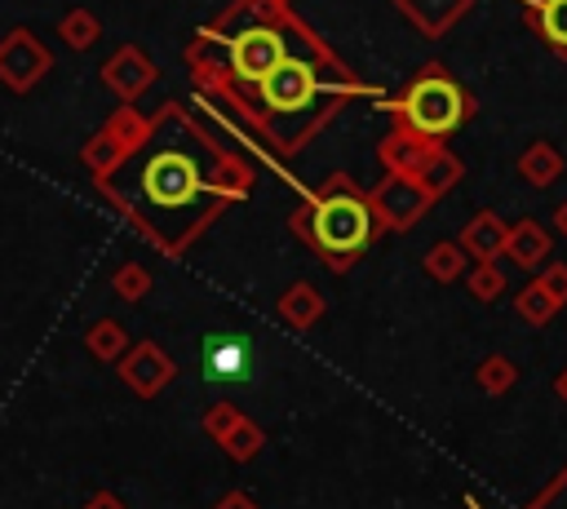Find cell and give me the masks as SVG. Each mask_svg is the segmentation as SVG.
Wrapping results in <instances>:
<instances>
[{
  "mask_svg": "<svg viewBox=\"0 0 567 509\" xmlns=\"http://www.w3.org/2000/svg\"><path fill=\"white\" fill-rule=\"evenodd\" d=\"M474 385H478L483 394L501 398V394H509V389L518 385V363H514L509 354H487V359H478V367H474Z\"/></svg>",
  "mask_w": 567,
  "mask_h": 509,
  "instance_id": "22",
  "label": "cell"
},
{
  "mask_svg": "<svg viewBox=\"0 0 567 509\" xmlns=\"http://www.w3.org/2000/svg\"><path fill=\"white\" fill-rule=\"evenodd\" d=\"M554 226H558V235L567 239V199H563V204L554 208Z\"/></svg>",
  "mask_w": 567,
  "mask_h": 509,
  "instance_id": "30",
  "label": "cell"
},
{
  "mask_svg": "<svg viewBox=\"0 0 567 509\" xmlns=\"http://www.w3.org/2000/svg\"><path fill=\"white\" fill-rule=\"evenodd\" d=\"M58 35H62V44H66V49L84 53V49H93V44L102 40V22H97V13H93V9L75 4V9H66V13L58 18Z\"/></svg>",
  "mask_w": 567,
  "mask_h": 509,
  "instance_id": "20",
  "label": "cell"
},
{
  "mask_svg": "<svg viewBox=\"0 0 567 509\" xmlns=\"http://www.w3.org/2000/svg\"><path fill=\"white\" fill-rule=\"evenodd\" d=\"M142 128H146V115H142L133 102H120V111H111L106 124H102V128L84 142V150H80V164L89 168V177L111 173V168L137 146Z\"/></svg>",
  "mask_w": 567,
  "mask_h": 509,
  "instance_id": "5",
  "label": "cell"
},
{
  "mask_svg": "<svg viewBox=\"0 0 567 509\" xmlns=\"http://www.w3.org/2000/svg\"><path fill=\"white\" fill-rule=\"evenodd\" d=\"M84 350H89L97 363H115V359L128 350L124 323H115V319H93V323L84 328Z\"/></svg>",
  "mask_w": 567,
  "mask_h": 509,
  "instance_id": "21",
  "label": "cell"
},
{
  "mask_svg": "<svg viewBox=\"0 0 567 509\" xmlns=\"http://www.w3.org/2000/svg\"><path fill=\"white\" fill-rule=\"evenodd\" d=\"M213 509H261V505H257V500H252L244 487H230V491H226V496H221Z\"/></svg>",
  "mask_w": 567,
  "mask_h": 509,
  "instance_id": "28",
  "label": "cell"
},
{
  "mask_svg": "<svg viewBox=\"0 0 567 509\" xmlns=\"http://www.w3.org/2000/svg\"><path fill=\"white\" fill-rule=\"evenodd\" d=\"M412 177H416V181H421V186H425L434 199H443L452 186H461L465 164H461V155H452V150H447V142H439V146L425 155V164H421Z\"/></svg>",
  "mask_w": 567,
  "mask_h": 509,
  "instance_id": "17",
  "label": "cell"
},
{
  "mask_svg": "<svg viewBox=\"0 0 567 509\" xmlns=\"http://www.w3.org/2000/svg\"><path fill=\"white\" fill-rule=\"evenodd\" d=\"M505 235H509V221H505L501 212L483 208V212H474V217L461 226L456 243L470 252V261H501V257H505Z\"/></svg>",
  "mask_w": 567,
  "mask_h": 509,
  "instance_id": "11",
  "label": "cell"
},
{
  "mask_svg": "<svg viewBox=\"0 0 567 509\" xmlns=\"http://www.w3.org/2000/svg\"><path fill=\"white\" fill-rule=\"evenodd\" d=\"M425 40H443L470 9H474V0H390Z\"/></svg>",
  "mask_w": 567,
  "mask_h": 509,
  "instance_id": "10",
  "label": "cell"
},
{
  "mask_svg": "<svg viewBox=\"0 0 567 509\" xmlns=\"http://www.w3.org/2000/svg\"><path fill=\"white\" fill-rule=\"evenodd\" d=\"M111 288H115L120 301H142V297L151 292V270H146L142 261H124V266H115Z\"/></svg>",
  "mask_w": 567,
  "mask_h": 509,
  "instance_id": "25",
  "label": "cell"
},
{
  "mask_svg": "<svg viewBox=\"0 0 567 509\" xmlns=\"http://www.w3.org/2000/svg\"><path fill=\"white\" fill-rule=\"evenodd\" d=\"M377 106L390 111L394 128L425 137V142H447L452 133H461L478 115L474 93L443 62H425L394 97H381Z\"/></svg>",
  "mask_w": 567,
  "mask_h": 509,
  "instance_id": "3",
  "label": "cell"
},
{
  "mask_svg": "<svg viewBox=\"0 0 567 509\" xmlns=\"http://www.w3.org/2000/svg\"><path fill=\"white\" fill-rule=\"evenodd\" d=\"M518 4L527 18V31H536V40L558 62H567V0H518Z\"/></svg>",
  "mask_w": 567,
  "mask_h": 509,
  "instance_id": "12",
  "label": "cell"
},
{
  "mask_svg": "<svg viewBox=\"0 0 567 509\" xmlns=\"http://www.w3.org/2000/svg\"><path fill=\"white\" fill-rule=\"evenodd\" d=\"M155 80H159V66H155V58H151L142 44H120V49L102 62V84H106L120 102H137Z\"/></svg>",
  "mask_w": 567,
  "mask_h": 509,
  "instance_id": "9",
  "label": "cell"
},
{
  "mask_svg": "<svg viewBox=\"0 0 567 509\" xmlns=\"http://www.w3.org/2000/svg\"><path fill=\"white\" fill-rule=\"evenodd\" d=\"M421 270H425L434 283H456V279H465V270H470V252H465L456 239H434V243L425 248V257H421Z\"/></svg>",
  "mask_w": 567,
  "mask_h": 509,
  "instance_id": "18",
  "label": "cell"
},
{
  "mask_svg": "<svg viewBox=\"0 0 567 509\" xmlns=\"http://www.w3.org/2000/svg\"><path fill=\"white\" fill-rule=\"evenodd\" d=\"M217 447L226 451V460H235V465H248L252 456H261V447H266V429L252 420V416H239L221 438H217Z\"/></svg>",
  "mask_w": 567,
  "mask_h": 509,
  "instance_id": "19",
  "label": "cell"
},
{
  "mask_svg": "<svg viewBox=\"0 0 567 509\" xmlns=\"http://www.w3.org/2000/svg\"><path fill=\"white\" fill-rule=\"evenodd\" d=\"M434 146H439V142H425V137H412V133H403V128H390V133L377 142V159H381L385 173H416Z\"/></svg>",
  "mask_w": 567,
  "mask_h": 509,
  "instance_id": "15",
  "label": "cell"
},
{
  "mask_svg": "<svg viewBox=\"0 0 567 509\" xmlns=\"http://www.w3.org/2000/svg\"><path fill=\"white\" fill-rule=\"evenodd\" d=\"M368 199H372V212H377L381 230H390V235L412 230V226L434 208V195H430L412 173H385V177L368 190Z\"/></svg>",
  "mask_w": 567,
  "mask_h": 509,
  "instance_id": "4",
  "label": "cell"
},
{
  "mask_svg": "<svg viewBox=\"0 0 567 509\" xmlns=\"http://www.w3.org/2000/svg\"><path fill=\"white\" fill-rule=\"evenodd\" d=\"M288 230L328 266L350 270L385 230L372 212L368 190H359L346 173H328L319 190H301V204L288 212Z\"/></svg>",
  "mask_w": 567,
  "mask_h": 509,
  "instance_id": "2",
  "label": "cell"
},
{
  "mask_svg": "<svg viewBox=\"0 0 567 509\" xmlns=\"http://www.w3.org/2000/svg\"><path fill=\"white\" fill-rule=\"evenodd\" d=\"M49 71H53V53L31 27H13L9 35H0V84L4 89L31 93Z\"/></svg>",
  "mask_w": 567,
  "mask_h": 509,
  "instance_id": "6",
  "label": "cell"
},
{
  "mask_svg": "<svg viewBox=\"0 0 567 509\" xmlns=\"http://www.w3.org/2000/svg\"><path fill=\"white\" fill-rule=\"evenodd\" d=\"M514 314L527 323V328H545V323H554V314H558V301L532 279V283H523L518 288V297H514Z\"/></svg>",
  "mask_w": 567,
  "mask_h": 509,
  "instance_id": "23",
  "label": "cell"
},
{
  "mask_svg": "<svg viewBox=\"0 0 567 509\" xmlns=\"http://www.w3.org/2000/svg\"><path fill=\"white\" fill-rule=\"evenodd\" d=\"M536 283L558 301V310L567 305V261H545L540 274H536Z\"/></svg>",
  "mask_w": 567,
  "mask_h": 509,
  "instance_id": "27",
  "label": "cell"
},
{
  "mask_svg": "<svg viewBox=\"0 0 567 509\" xmlns=\"http://www.w3.org/2000/svg\"><path fill=\"white\" fill-rule=\"evenodd\" d=\"M199 372L208 385H230L244 372H252V336L226 328V332H208L199 341Z\"/></svg>",
  "mask_w": 567,
  "mask_h": 509,
  "instance_id": "8",
  "label": "cell"
},
{
  "mask_svg": "<svg viewBox=\"0 0 567 509\" xmlns=\"http://www.w3.org/2000/svg\"><path fill=\"white\" fill-rule=\"evenodd\" d=\"M257 168L199 124L177 97L146 115L137 146L102 177L97 195L164 257H182L226 208L252 195Z\"/></svg>",
  "mask_w": 567,
  "mask_h": 509,
  "instance_id": "1",
  "label": "cell"
},
{
  "mask_svg": "<svg viewBox=\"0 0 567 509\" xmlns=\"http://www.w3.org/2000/svg\"><path fill=\"white\" fill-rule=\"evenodd\" d=\"M505 270H501V261H470V270H465V288H470V297L474 301H496L501 292H505Z\"/></svg>",
  "mask_w": 567,
  "mask_h": 509,
  "instance_id": "24",
  "label": "cell"
},
{
  "mask_svg": "<svg viewBox=\"0 0 567 509\" xmlns=\"http://www.w3.org/2000/svg\"><path fill=\"white\" fill-rule=\"evenodd\" d=\"M323 292L315 288V283H306V279H297V283H288L284 292H279V314H284V323L292 328V332H306V328H315L319 319H323Z\"/></svg>",
  "mask_w": 567,
  "mask_h": 509,
  "instance_id": "16",
  "label": "cell"
},
{
  "mask_svg": "<svg viewBox=\"0 0 567 509\" xmlns=\"http://www.w3.org/2000/svg\"><path fill=\"white\" fill-rule=\"evenodd\" d=\"M549 248H554L549 243V230L536 217H518L509 226V235H505V257L514 266H523V270H540L549 261Z\"/></svg>",
  "mask_w": 567,
  "mask_h": 509,
  "instance_id": "13",
  "label": "cell"
},
{
  "mask_svg": "<svg viewBox=\"0 0 567 509\" xmlns=\"http://www.w3.org/2000/svg\"><path fill=\"white\" fill-rule=\"evenodd\" d=\"M518 177L527 181V186H536V190H549L563 173H567V159H563V150L554 146V142H545V137H536V142H527L523 146V155H518Z\"/></svg>",
  "mask_w": 567,
  "mask_h": 509,
  "instance_id": "14",
  "label": "cell"
},
{
  "mask_svg": "<svg viewBox=\"0 0 567 509\" xmlns=\"http://www.w3.org/2000/svg\"><path fill=\"white\" fill-rule=\"evenodd\" d=\"M84 509H128V505H124L115 491H93V496L84 500Z\"/></svg>",
  "mask_w": 567,
  "mask_h": 509,
  "instance_id": "29",
  "label": "cell"
},
{
  "mask_svg": "<svg viewBox=\"0 0 567 509\" xmlns=\"http://www.w3.org/2000/svg\"><path fill=\"white\" fill-rule=\"evenodd\" d=\"M115 367H120V381H124L137 398H159V394L168 389V381L177 376V363L168 359V350H164L159 341H137V345H128V350L115 359Z\"/></svg>",
  "mask_w": 567,
  "mask_h": 509,
  "instance_id": "7",
  "label": "cell"
},
{
  "mask_svg": "<svg viewBox=\"0 0 567 509\" xmlns=\"http://www.w3.org/2000/svg\"><path fill=\"white\" fill-rule=\"evenodd\" d=\"M239 416H244V412H239L235 403H226V398H221V403H213V407L204 412V420H199V425H204V434L217 443V438H221V434H226V429H230Z\"/></svg>",
  "mask_w": 567,
  "mask_h": 509,
  "instance_id": "26",
  "label": "cell"
},
{
  "mask_svg": "<svg viewBox=\"0 0 567 509\" xmlns=\"http://www.w3.org/2000/svg\"><path fill=\"white\" fill-rule=\"evenodd\" d=\"M554 394H558V398H563V403H567V367H563V372H558V376H554Z\"/></svg>",
  "mask_w": 567,
  "mask_h": 509,
  "instance_id": "31",
  "label": "cell"
}]
</instances>
